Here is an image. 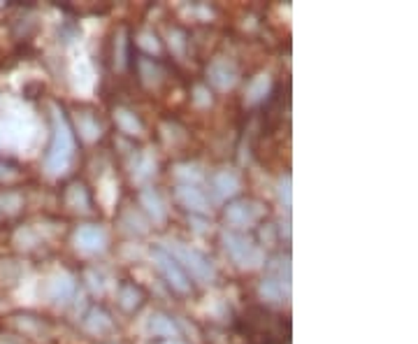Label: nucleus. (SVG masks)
Returning <instances> with one entry per match:
<instances>
[{
  "mask_svg": "<svg viewBox=\"0 0 418 344\" xmlns=\"http://www.w3.org/2000/svg\"><path fill=\"white\" fill-rule=\"evenodd\" d=\"M242 333L249 344H286L290 323L268 307H249L242 314Z\"/></svg>",
  "mask_w": 418,
  "mask_h": 344,
  "instance_id": "f257e3e1",
  "label": "nucleus"
},
{
  "mask_svg": "<svg viewBox=\"0 0 418 344\" xmlns=\"http://www.w3.org/2000/svg\"><path fill=\"white\" fill-rule=\"evenodd\" d=\"M74 149H77V142H74V128L70 124V119L66 117V112L61 107H52V142H49V149L44 154V168H47L52 175H61L66 172L74 161Z\"/></svg>",
  "mask_w": 418,
  "mask_h": 344,
  "instance_id": "f03ea898",
  "label": "nucleus"
},
{
  "mask_svg": "<svg viewBox=\"0 0 418 344\" xmlns=\"http://www.w3.org/2000/svg\"><path fill=\"white\" fill-rule=\"evenodd\" d=\"M170 254L179 260V265L183 267V272L188 275V279L193 277L195 282H200V284H209L217 279V267H214V263L202 251L175 242V245L170 247Z\"/></svg>",
  "mask_w": 418,
  "mask_h": 344,
  "instance_id": "7ed1b4c3",
  "label": "nucleus"
},
{
  "mask_svg": "<svg viewBox=\"0 0 418 344\" xmlns=\"http://www.w3.org/2000/svg\"><path fill=\"white\" fill-rule=\"evenodd\" d=\"M151 258H154V265L158 267V272L163 275V279L168 282L170 289L177 291L179 296H188V293L193 291V282L188 279L186 272H183L179 260L170 254V249H166L163 245H154Z\"/></svg>",
  "mask_w": 418,
  "mask_h": 344,
  "instance_id": "20e7f679",
  "label": "nucleus"
},
{
  "mask_svg": "<svg viewBox=\"0 0 418 344\" xmlns=\"http://www.w3.org/2000/svg\"><path fill=\"white\" fill-rule=\"evenodd\" d=\"M223 247H226V254L232 258V263L239 265V267H258L263 263V251L258 249V245L253 242L251 238H246L244 233H237V231H226L223 233Z\"/></svg>",
  "mask_w": 418,
  "mask_h": 344,
  "instance_id": "39448f33",
  "label": "nucleus"
},
{
  "mask_svg": "<svg viewBox=\"0 0 418 344\" xmlns=\"http://www.w3.org/2000/svg\"><path fill=\"white\" fill-rule=\"evenodd\" d=\"M226 221L230 224L235 231H246V228H253L258 221L265 216V205L253 198H239L228 202V207L223 209Z\"/></svg>",
  "mask_w": 418,
  "mask_h": 344,
  "instance_id": "423d86ee",
  "label": "nucleus"
},
{
  "mask_svg": "<svg viewBox=\"0 0 418 344\" xmlns=\"http://www.w3.org/2000/svg\"><path fill=\"white\" fill-rule=\"evenodd\" d=\"M177 202L181 207L191 209L195 214H207L209 212V198L205 195V191L198 189L195 184H179L175 191Z\"/></svg>",
  "mask_w": 418,
  "mask_h": 344,
  "instance_id": "0eeeda50",
  "label": "nucleus"
},
{
  "mask_svg": "<svg viewBox=\"0 0 418 344\" xmlns=\"http://www.w3.org/2000/svg\"><path fill=\"white\" fill-rule=\"evenodd\" d=\"M77 247L81 251H88V254H96V251H103L107 247V233L100 228L98 224H86V226H79L77 228Z\"/></svg>",
  "mask_w": 418,
  "mask_h": 344,
  "instance_id": "6e6552de",
  "label": "nucleus"
},
{
  "mask_svg": "<svg viewBox=\"0 0 418 344\" xmlns=\"http://www.w3.org/2000/svg\"><path fill=\"white\" fill-rule=\"evenodd\" d=\"M209 187L219 200H228L239 191V177L232 170H217L209 177Z\"/></svg>",
  "mask_w": 418,
  "mask_h": 344,
  "instance_id": "1a4fd4ad",
  "label": "nucleus"
},
{
  "mask_svg": "<svg viewBox=\"0 0 418 344\" xmlns=\"http://www.w3.org/2000/svg\"><path fill=\"white\" fill-rule=\"evenodd\" d=\"M207 75H209V82H212V84L217 86V88H221V91H228V88H232V86H235V82H237L235 66H232V63H228V61H223V59L214 61L212 66H209Z\"/></svg>",
  "mask_w": 418,
  "mask_h": 344,
  "instance_id": "9d476101",
  "label": "nucleus"
},
{
  "mask_svg": "<svg viewBox=\"0 0 418 344\" xmlns=\"http://www.w3.org/2000/svg\"><path fill=\"white\" fill-rule=\"evenodd\" d=\"M139 205H142L144 212L154 219V224H163V221L168 219V207H166V202H163L161 193H158L156 189L147 187V189L139 191Z\"/></svg>",
  "mask_w": 418,
  "mask_h": 344,
  "instance_id": "9b49d317",
  "label": "nucleus"
},
{
  "mask_svg": "<svg viewBox=\"0 0 418 344\" xmlns=\"http://www.w3.org/2000/svg\"><path fill=\"white\" fill-rule=\"evenodd\" d=\"M147 330L151 337H179V328H177L175 318L163 314V312H156V314L149 316V323H147Z\"/></svg>",
  "mask_w": 418,
  "mask_h": 344,
  "instance_id": "f8f14e48",
  "label": "nucleus"
},
{
  "mask_svg": "<svg viewBox=\"0 0 418 344\" xmlns=\"http://www.w3.org/2000/svg\"><path fill=\"white\" fill-rule=\"evenodd\" d=\"M112 328H114L112 316L107 314L103 307H91L88 314L84 316V330L91 335H105V333H110Z\"/></svg>",
  "mask_w": 418,
  "mask_h": 344,
  "instance_id": "ddd939ff",
  "label": "nucleus"
},
{
  "mask_svg": "<svg viewBox=\"0 0 418 344\" xmlns=\"http://www.w3.org/2000/svg\"><path fill=\"white\" fill-rule=\"evenodd\" d=\"M119 305H121L123 312L132 314V312H137L144 305V291L139 289L137 284L123 282L121 286H119Z\"/></svg>",
  "mask_w": 418,
  "mask_h": 344,
  "instance_id": "4468645a",
  "label": "nucleus"
},
{
  "mask_svg": "<svg viewBox=\"0 0 418 344\" xmlns=\"http://www.w3.org/2000/svg\"><path fill=\"white\" fill-rule=\"evenodd\" d=\"M49 296L54 303H68L74 296V279L68 275H59L49 284Z\"/></svg>",
  "mask_w": 418,
  "mask_h": 344,
  "instance_id": "2eb2a0df",
  "label": "nucleus"
},
{
  "mask_svg": "<svg viewBox=\"0 0 418 344\" xmlns=\"http://www.w3.org/2000/svg\"><path fill=\"white\" fill-rule=\"evenodd\" d=\"M66 202L72 209H91V195L84 184H72L66 193Z\"/></svg>",
  "mask_w": 418,
  "mask_h": 344,
  "instance_id": "dca6fc26",
  "label": "nucleus"
},
{
  "mask_svg": "<svg viewBox=\"0 0 418 344\" xmlns=\"http://www.w3.org/2000/svg\"><path fill=\"white\" fill-rule=\"evenodd\" d=\"M114 119H117L119 131L126 133V135H139L142 133V124H139V119L130 110H117Z\"/></svg>",
  "mask_w": 418,
  "mask_h": 344,
  "instance_id": "f3484780",
  "label": "nucleus"
},
{
  "mask_svg": "<svg viewBox=\"0 0 418 344\" xmlns=\"http://www.w3.org/2000/svg\"><path fill=\"white\" fill-rule=\"evenodd\" d=\"M137 68H139V77H142L144 84H158V79H161V68H158L156 61L142 56V59L137 61Z\"/></svg>",
  "mask_w": 418,
  "mask_h": 344,
  "instance_id": "a211bd4d",
  "label": "nucleus"
},
{
  "mask_svg": "<svg viewBox=\"0 0 418 344\" xmlns=\"http://www.w3.org/2000/svg\"><path fill=\"white\" fill-rule=\"evenodd\" d=\"M21 195L14 193V191H3L0 193V212L3 214H17L19 207H21Z\"/></svg>",
  "mask_w": 418,
  "mask_h": 344,
  "instance_id": "6ab92c4d",
  "label": "nucleus"
},
{
  "mask_svg": "<svg viewBox=\"0 0 418 344\" xmlns=\"http://www.w3.org/2000/svg\"><path fill=\"white\" fill-rule=\"evenodd\" d=\"M91 119V114H79V133L84 135L86 140H96L100 135V121H88Z\"/></svg>",
  "mask_w": 418,
  "mask_h": 344,
  "instance_id": "aec40b11",
  "label": "nucleus"
},
{
  "mask_svg": "<svg viewBox=\"0 0 418 344\" xmlns=\"http://www.w3.org/2000/svg\"><path fill=\"white\" fill-rule=\"evenodd\" d=\"M268 88H270V77L268 75H261L256 82L251 84V88H249V95H251V100H258V98H263L265 93H268Z\"/></svg>",
  "mask_w": 418,
  "mask_h": 344,
  "instance_id": "412c9836",
  "label": "nucleus"
},
{
  "mask_svg": "<svg viewBox=\"0 0 418 344\" xmlns=\"http://www.w3.org/2000/svg\"><path fill=\"white\" fill-rule=\"evenodd\" d=\"M279 195H281V200L286 202V207H288L290 205V175L279 180Z\"/></svg>",
  "mask_w": 418,
  "mask_h": 344,
  "instance_id": "4be33fe9",
  "label": "nucleus"
},
{
  "mask_svg": "<svg viewBox=\"0 0 418 344\" xmlns=\"http://www.w3.org/2000/svg\"><path fill=\"white\" fill-rule=\"evenodd\" d=\"M172 344H179V342H172Z\"/></svg>",
  "mask_w": 418,
  "mask_h": 344,
  "instance_id": "5701e85b",
  "label": "nucleus"
}]
</instances>
